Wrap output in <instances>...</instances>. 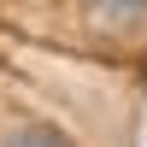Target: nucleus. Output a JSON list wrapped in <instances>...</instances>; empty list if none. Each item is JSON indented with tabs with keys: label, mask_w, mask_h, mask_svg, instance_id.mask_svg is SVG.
Segmentation results:
<instances>
[{
	"label": "nucleus",
	"mask_w": 147,
	"mask_h": 147,
	"mask_svg": "<svg viewBox=\"0 0 147 147\" xmlns=\"http://www.w3.org/2000/svg\"><path fill=\"white\" fill-rule=\"evenodd\" d=\"M12 147H71V141L59 136V129H18V136H12Z\"/></svg>",
	"instance_id": "nucleus-1"
},
{
	"label": "nucleus",
	"mask_w": 147,
	"mask_h": 147,
	"mask_svg": "<svg viewBox=\"0 0 147 147\" xmlns=\"http://www.w3.org/2000/svg\"><path fill=\"white\" fill-rule=\"evenodd\" d=\"M147 0H100V12H112V18H124V12H141Z\"/></svg>",
	"instance_id": "nucleus-2"
}]
</instances>
